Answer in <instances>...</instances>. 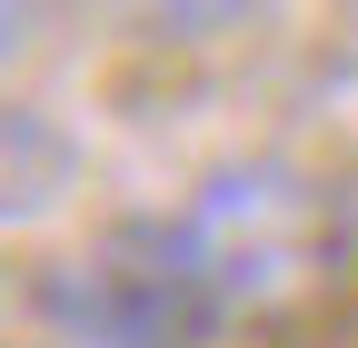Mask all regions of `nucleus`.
Returning <instances> with one entry per match:
<instances>
[{
  "label": "nucleus",
  "mask_w": 358,
  "mask_h": 348,
  "mask_svg": "<svg viewBox=\"0 0 358 348\" xmlns=\"http://www.w3.org/2000/svg\"><path fill=\"white\" fill-rule=\"evenodd\" d=\"M179 259L199 269V289L219 309H268L289 298L308 269H319V239H329V199L279 159H249V169H219V180L169 219Z\"/></svg>",
  "instance_id": "1"
},
{
  "label": "nucleus",
  "mask_w": 358,
  "mask_h": 348,
  "mask_svg": "<svg viewBox=\"0 0 358 348\" xmlns=\"http://www.w3.org/2000/svg\"><path fill=\"white\" fill-rule=\"evenodd\" d=\"M60 309L90 348H189L209 319H229L219 298L199 289V269L179 259L169 219H140V229H120L90 269L60 279Z\"/></svg>",
  "instance_id": "2"
},
{
  "label": "nucleus",
  "mask_w": 358,
  "mask_h": 348,
  "mask_svg": "<svg viewBox=\"0 0 358 348\" xmlns=\"http://www.w3.org/2000/svg\"><path fill=\"white\" fill-rule=\"evenodd\" d=\"M348 209H358V199H348Z\"/></svg>",
  "instance_id": "6"
},
{
  "label": "nucleus",
  "mask_w": 358,
  "mask_h": 348,
  "mask_svg": "<svg viewBox=\"0 0 358 348\" xmlns=\"http://www.w3.org/2000/svg\"><path fill=\"white\" fill-rule=\"evenodd\" d=\"M140 30H169V40H219V30H239L259 0H120Z\"/></svg>",
  "instance_id": "4"
},
{
  "label": "nucleus",
  "mask_w": 358,
  "mask_h": 348,
  "mask_svg": "<svg viewBox=\"0 0 358 348\" xmlns=\"http://www.w3.org/2000/svg\"><path fill=\"white\" fill-rule=\"evenodd\" d=\"M80 140L50 119V110H20L0 100V229H40L80 199Z\"/></svg>",
  "instance_id": "3"
},
{
  "label": "nucleus",
  "mask_w": 358,
  "mask_h": 348,
  "mask_svg": "<svg viewBox=\"0 0 358 348\" xmlns=\"http://www.w3.org/2000/svg\"><path fill=\"white\" fill-rule=\"evenodd\" d=\"M50 30H60V0H0V70H10V60H30Z\"/></svg>",
  "instance_id": "5"
}]
</instances>
